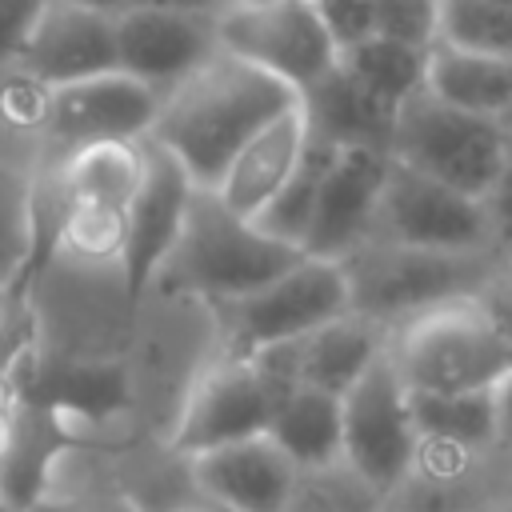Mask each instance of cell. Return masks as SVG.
Masks as SVG:
<instances>
[{"label":"cell","mask_w":512,"mask_h":512,"mask_svg":"<svg viewBox=\"0 0 512 512\" xmlns=\"http://www.w3.org/2000/svg\"><path fill=\"white\" fill-rule=\"evenodd\" d=\"M56 88L24 64H0V160L48 172L52 168Z\"/></svg>","instance_id":"obj_22"},{"label":"cell","mask_w":512,"mask_h":512,"mask_svg":"<svg viewBox=\"0 0 512 512\" xmlns=\"http://www.w3.org/2000/svg\"><path fill=\"white\" fill-rule=\"evenodd\" d=\"M184 464L192 488L224 512H288L300 488V464L272 432L196 452Z\"/></svg>","instance_id":"obj_13"},{"label":"cell","mask_w":512,"mask_h":512,"mask_svg":"<svg viewBox=\"0 0 512 512\" xmlns=\"http://www.w3.org/2000/svg\"><path fill=\"white\" fill-rule=\"evenodd\" d=\"M500 512H512V508H500Z\"/></svg>","instance_id":"obj_42"},{"label":"cell","mask_w":512,"mask_h":512,"mask_svg":"<svg viewBox=\"0 0 512 512\" xmlns=\"http://www.w3.org/2000/svg\"><path fill=\"white\" fill-rule=\"evenodd\" d=\"M32 512H132V508H124V504H48V500H36L32 504Z\"/></svg>","instance_id":"obj_37"},{"label":"cell","mask_w":512,"mask_h":512,"mask_svg":"<svg viewBox=\"0 0 512 512\" xmlns=\"http://www.w3.org/2000/svg\"><path fill=\"white\" fill-rule=\"evenodd\" d=\"M116 36L120 68L168 92L220 48V16L128 4L124 12H116Z\"/></svg>","instance_id":"obj_14"},{"label":"cell","mask_w":512,"mask_h":512,"mask_svg":"<svg viewBox=\"0 0 512 512\" xmlns=\"http://www.w3.org/2000/svg\"><path fill=\"white\" fill-rule=\"evenodd\" d=\"M488 212H492V224H496V236H500V248L512 256V152H508V164L500 172V180L492 184V192L484 196Z\"/></svg>","instance_id":"obj_35"},{"label":"cell","mask_w":512,"mask_h":512,"mask_svg":"<svg viewBox=\"0 0 512 512\" xmlns=\"http://www.w3.org/2000/svg\"><path fill=\"white\" fill-rule=\"evenodd\" d=\"M72 4H88V8H100V12H124L132 0H72Z\"/></svg>","instance_id":"obj_39"},{"label":"cell","mask_w":512,"mask_h":512,"mask_svg":"<svg viewBox=\"0 0 512 512\" xmlns=\"http://www.w3.org/2000/svg\"><path fill=\"white\" fill-rule=\"evenodd\" d=\"M160 88L116 68L56 88L52 112V164L100 140H144L160 112Z\"/></svg>","instance_id":"obj_12"},{"label":"cell","mask_w":512,"mask_h":512,"mask_svg":"<svg viewBox=\"0 0 512 512\" xmlns=\"http://www.w3.org/2000/svg\"><path fill=\"white\" fill-rule=\"evenodd\" d=\"M52 0H0V64H20Z\"/></svg>","instance_id":"obj_32"},{"label":"cell","mask_w":512,"mask_h":512,"mask_svg":"<svg viewBox=\"0 0 512 512\" xmlns=\"http://www.w3.org/2000/svg\"><path fill=\"white\" fill-rule=\"evenodd\" d=\"M316 8L340 52L376 36V0H316Z\"/></svg>","instance_id":"obj_33"},{"label":"cell","mask_w":512,"mask_h":512,"mask_svg":"<svg viewBox=\"0 0 512 512\" xmlns=\"http://www.w3.org/2000/svg\"><path fill=\"white\" fill-rule=\"evenodd\" d=\"M40 176L44 172L0 160V292L24 288L40 256V228H36Z\"/></svg>","instance_id":"obj_26"},{"label":"cell","mask_w":512,"mask_h":512,"mask_svg":"<svg viewBox=\"0 0 512 512\" xmlns=\"http://www.w3.org/2000/svg\"><path fill=\"white\" fill-rule=\"evenodd\" d=\"M340 64L396 112L404 100H412L416 92L428 88V48H416V44H404V40H392L380 32L344 48Z\"/></svg>","instance_id":"obj_27"},{"label":"cell","mask_w":512,"mask_h":512,"mask_svg":"<svg viewBox=\"0 0 512 512\" xmlns=\"http://www.w3.org/2000/svg\"><path fill=\"white\" fill-rule=\"evenodd\" d=\"M24 300L44 364H124L140 288L128 260H88L52 244L24 280Z\"/></svg>","instance_id":"obj_2"},{"label":"cell","mask_w":512,"mask_h":512,"mask_svg":"<svg viewBox=\"0 0 512 512\" xmlns=\"http://www.w3.org/2000/svg\"><path fill=\"white\" fill-rule=\"evenodd\" d=\"M512 140L504 120L460 112L436 100L428 88L400 104L392 128V160L456 188L468 196H488L508 164Z\"/></svg>","instance_id":"obj_6"},{"label":"cell","mask_w":512,"mask_h":512,"mask_svg":"<svg viewBox=\"0 0 512 512\" xmlns=\"http://www.w3.org/2000/svg\"><path fill=\"white\" fill-rule=\"evenodd\" d=\"M28 72L48 80L52 88L76 84L100 72L120 68V36H116V12H100L72 0H52L24 60Z\"/></svg>","instance_id":"obj_16"},{"label":"cell","mask_w":512,"mask_h":512,"mask_svg":"<svg viewBox=\"0 0 512 512\" xmlns=\"http://www.w3.org/2000/svg\"><path fill=\"white\" fill-rule=\"evenodd\" d=\"M144 8H172V12H200V16H224L236 0H132Z\"/></svg>","instance_id":"obj_36"},{"label":"cell","mask_w":512,"mask_h":512,"mask_svg":"<svg viewBox=\"0 0 512 512\" xmlns=\"http://www.w3.org/2000/svg\"><path fill=\"white\" fill-rule=\"evenodd\" d=\"M420 428L412 412V388L384 352L344 392V460L388 496L416 472Z\"/></svg>","instance_id":"obj_9"},{"label":"cell","mask_w":512,"mask_h":512,"mask_svg":"<svg viewBox=\"0 0 512 512\" xmlns=\"http://www.w3.org/2000/svg\"><path fill=\"white\" fill-rule=\"evenodd\" d=\"M304 256H308L304 248L276 240L252 216H240L232 204H224L216 188L196 184L188 196L180 232L144 288L188 292V296L224 304L264 288Z\"/></svg>","instance_id":"obj_3"},{"label":"cell","mask_w":512,"mask_h":512,"mask_svg":"<svg viewBox=\"0 0 512 512\" xmlns=\"http://www.w3.org/2000/svg\"><path fill=\"white\" fill-rule=\"evenodd\" d=\"M508 60H512V56H508Z\"/></svg>","instance_id":"obj_44"},{"label":"cell","mask_w":512,"mask_h":512,"mask_svg":"<svg viewBox=\"0 0 512 512\" xmlns=\"http://www.w3.org/2000/svg\"><path fill=\"white\" fill-rule=\"evenodd\" d=\"M368 240L436 252H504L492 212L480 196L456 192L400 160L388 168Z\"/></svg>","instance_id":"obj_8"},{"label":"cell","mask_w":512,"mask_h":512,"mask_svg":"<svg viewBox=\"0 0 512 512\" xmlns=\"http://www.w3.org/2000/svg\"><path fill=\"white\" fill-rule=\"evenodd\" d=\"M428 92L460 112L504 120L512 112V60L464 52L452 44L428 48Z\"/></svg>","instance_id":"obj_24"},{"label":"cell","mask_w":512,"mask_h":512,"mask_svg":"<svg viewBox=\"0 0 512 512\" xmlns=\"http://www.w3.org/2000/svg\"><path fill=\"white\" fill-rule=\"evenodd\" d=\"M508 260V252H436L388 240H364L340 264L352 288V312L388 328L428 308L468 300Z\"/></svg>","instance_id":"obj_4"},{"label":"cell","mask_w":512,"mask_h":512,"mask_svg":"<svg viewBox=\"0 0 512 512\" xmlns=\"http://www.w3.org/2000/svg\"><path fill=\"white\" fill-rule=\"evenodd\" d=\"M64 204L68 200H96L112 208H132L136 192L148 176V136L144 140H100L68 152L60 164L48 168Z\"/></svg>","instance_id":"obj_21"},{"label":"cell","mask_w":512,"mask_h":512,"mask_svg":"<svg viewBox=\"0 0 512 512\" xmlns=\"http://www.w3.org/2000/svg\"><path fill=\"white\" fill-rule=\"evenodd\" d=\"M388 356L412 392H492L512 376V348L476 296L400 320Z\"/></svg>","instance_id":"obj_5"},{"label":"cell","mask_w":512,"mask_h":512,"mask_svg":"<svg viewBox=\"0 0 512 512\" xmlns=\"http://www.w3.org/2000/svg\"><path fill=\"white\" fill-rule=\"evenodd\" d=\"M388 168H392V152L336 148L324 188H320V200H316L308 240H304L308 256L344 260L352 248H360L372 236V220H376V204H380Z\"/></svg>","instance_id":"obj_15"},{"label":"cell","mask_w":512,"mask_h":512,"mask_svg":"<svg viewBox=\"0 0 512 512\" xmlns=\"http://www.w3.org/2000/svg\"><path fill=\"white\" fill-rule=\"evenodd\" d=\"M332 156H336V148H332V144L312 140V144H308V152H304V160H300V168L292 172V180H288V184L268 200V208L256 216V224H260L264 232H272L276 240H288V244L304 248Z\"/></svg>","instance_id":"obj_28"},{"label":"cell","mask_w":512,"mask_h":512,"mask_svg":"<svg viewBox=\"0 0 512 512\" xmlns=\"http://www.w3.org/2000/svg\"><path fill=\"white\" fill-rule=\"evenodd\" d=\"M412 412L424 444L476 456L500 444V396L492 392H412Z\"/></svg>","instance_id":"obj_25"},{"label":"cell","mask_w":512,"mask_h":512,"mask_svg":"<svg viewBox=\"0 0 512 512\" xmlns=\"http://www.w3.org/2000/svg\"><path fill=\"white\" fill-rule=\"evenodd\" d=\"M184 512H196V508H184Z\"/></svg>","instance_id":"obj_43"},{"label":"cell","mask_w":512,"mask_h":512,"mask_svg":"<svg viewBox=\"0 0 512 512\" xmlns=\"http://www.w3.org/2000/svg\"><path fill=\"white\" fill-rule=\"evenodd\" d=\"M280 396L284 392L260 372L252 356L224 348L184 392L168 424V448L188 460L196 452L268 432Z\"/></svg>","instance_id":"obj_10"},{"label":"cell","mask_w":512,"mask_h":512,"mask_svg":"<svg viewBox=\"0 0 512 512\" xmlns=\"http://www.w3.org/2000/svg\"><path fill=\"white\" fill-rule=\"evenodd\" d=\"M52 244H64L88 260H124L128 252V212L96 200H68Z\"/></svg>","instance_id":"obj_30"},{"label":"cell","mask_w":512,"mask_h":512,"mask_svg":"<svg viewBox=\"0 0 512 512\" xmlns=\"http://www.w3.org/2000/svg\"><path fill=\"white\" fill-rule=\"evenodd\" d=\"M300 104L308 112L312 140L332 144V148H380V152H392L396 108L384 104L372 88H364L344 64H336L328 76H320L312 88H304Z\"/></svg>","instance_id":"obj_19"},{"label":"cell","mask_w":512,"mask_h":512,"mask_svg":"<svg viewBox=\"0 0 512 512\" xmlns=\"http://www.w3.org/2000/svg\"><path fill=\"white\" fill-rule=\"evenodd\" d=\"M220 44L276 72L296 92L340 64V48L324 28L316 0H236L220 16Z\"/></svg>","instance_id":"obj_11"},{"label":"cell","mask_w":512,"mask_h":512,"mask_svg":"<svg viewBox=\"0 0 512 512\" xmlns=\"http://www.w3.org/2000/svg\"><path fill=\"white\" fill-rule=\"evenodd\" d=\"M504 128H508V140H512V112L504 116Z\"/></svg>","instance_id":"obj_40"},{"label":"cell","mask_w":512,"mask_h":512,"mask_svg":"<svg viewBox=\"0 0 512 512\" xmlns=\"http://www.w3.org/2000/svg\"><path fill=\"white\" fill-rule=\"evenodd\" d=\"M268 432L300 464V472L344 460V396L296 384L280 396Z\"/></svg>","instance_id":"obj_23"},{"label":"cell","mask_w":512,"mask_h":512,"mask_svg":"<svg viewBox=\"0 0 512 512\" xmlns=\"http://www.w3.org/2000/svg\"><path fill=\"white\" fill-rule=\"evenodd\" d=\"M312 144V128H308V112L304 104H292L288 112H280L276 120H268L228 164V172L220 176L216 192L224 196V204H232L240 216H260L268 208V200L292 180V172L300 168L304 152Z\"/></svg>","instance_id":"obj_17"},{"label":"cell","mask_w":512,"mask_h":512,"mask_svg":"<svg viewBox=\"0 0 512 512\" xmlns=\"http://www.w3.org/2000/svg\"><path fill=\"white\" fill-rule=\"evenodd\" d=\"M500 4H508V8H512V0H500Z\"/></svg>","instance_id":"obj_41"},{"label":"cell","mask_w":512,"mask_h":512,"mask_svg":"<svg viewBox=\"0 0 512 512\" xmlns=\"http://www.w3.org/2000/svg\"><path fill=\"white\" fill-rule=\"evenodd\" d=\"M388 336L392 328L364 312H344L320 324L316 332L296 340V384L344 396L388 352Z\"/></svg>","instance_id":"obj_20"},{"label":"cell","mask_w":512,"mask_h":512,"mask_svg":"<svg viewBox=\"0 0 512 512\" xmlns=\"http://www.w3.org/2000/svg\"><path fill=\"white\" fill-rule=\"evenodd\" d=\"M500 396V444H512V376L496 388Z\"/></svg>","instance_id":"obj_38"},{"label":"cell","mask_w":512,"mask_h":512,"mask_svg":"<svg viewBox=\"0 0 512 512\" xmlns=\"http://www.w3.org/2000/svg\"><path fill=\"white\" fill-rule=\"evenodd\" d=\"M376 32L432 48L440 40V0H376Z\"/></svg>","instance_id":"obj_31"},{"label":"cell","mask_w":512,"mask_h":512,"mask_svg":"<svg viewBox=\"0 0 512 512\" xmlns=\"http://www.w3.org/2000/svg\"><path fill=\"white\" fill-rule=\"evenodd\" d=\"M436 44L484 56H512V8L500 0H440Z\"/></svg>","instance_id":"obj_29"},{"label":"cell","mask_w":512,"mask_h":512,"mask_svg":"<svg viewBox=\"0 0 512 512\" xmlns=\"http://www.w3.org/2000/svg\"><path fill=\"white\" fill-rule=\"evenodd\" d=\"M292 104L300 92L288 80L220 44L160 96L148 140L176 156L192 184L216 188L232 156Z\"/></svg>","instance_id":"obj_1"},{"label":"cell","mask_w":512,"mask_h":512,"mask_svg":"<svg viewBox=\"0 0 512 512\" xmlns=\"http://www.w3.org/2000/svg\"><path fill=\"white\" fill-rule=\"evenodd\" d=\"M216 312L224 328V348L252 356L268 344L300 340L320 324L352 312V288L340 260L304 256L264 288L216 304Z\"/></svg>","instance_id":"obj_7"},{"label":"cell","mask_w":512,"mask_h":512,"mask_svg":"<svg viewBox=\"0 0 512 512\" xmlns=\"http://www.w3.org/2000/svg\"><path fill=\"white\" fill-rule=\"evenodd\" d=\"M476 304L484 308V316L492 320V328L512 348V256L484 280V288L476 292Z\"/></svg>","instance_id":"obj_34"},{"label":"cell","mask_w":512,"mask_h":512,"mask_svg":"<svg viewBox=\"0 0 512 512\" xmlns=\"http://www.w3.org/2000/svg\"><path fill=\"white\" fill-rule=\"evenodd\" d=\"M192 188L196 184L180 168V160L168 156L156 140H148V176H144V188L136 192V200L128 208V252H124L128 272H132L140 292H144L148 276L156 272V264L168 256Z\"/></svg>","instance_id":"obj_18"}]
</instances>
